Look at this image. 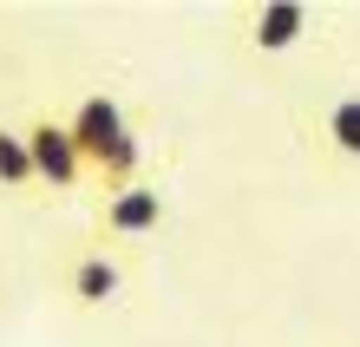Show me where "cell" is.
<instances>
[{
    "mask_svg": "<svg viewBox=\"0 0 360 347\" xmlns=\"http://www.w3.org/2000/svg\"><path fill=\"white\" fill-rule=\"evenodd\" d=\"M158 223H164V197L151 184H118L105 197V229L112 236H151Z\"/></svg>",
    "mask_w": 360,
    "mask_h": 347,
    "instance_id": "3957f363",
    "label": "cell"
},
{
    "mask_svg": "<svg viewBox=\"0 0 360 347\" xmlns=\"http://www.w3.org/2000/svg\"><path fill=\"white\" fill-rule=\"evenodd\" d=\"M138 164H144V144H138V132H124L112 151H105V158H98V170H105V184H138Z\"/></svg>",
    "mask_w": 360,
    "mask_h": 347,
    "instance_id": "52a82bcc",
    "label": "cell"
},
{
    "mask_svg": "<svg viewBox=\"0 0 360 347\" xmlns=\"http://www.w3.org/2000/svg\"><path fill=\"white\" fill-rule=\"evenodd\" d=\"M20 138H27V158H33V184L72 190L79 177H86V164H79V151H72V138H66V125L39 118L33 132H20Z\"/></svg>",
    "mask_w": 360,
    "mask_h": 347,
    "instance_id": "7a4b0ae2",
    "label": "cell"
},
{
    "mask_svg": "<svg viewBox=\"0 0 360 347\" xmlns=\"http://www.w3.org/2000/svg\"><path fill=\"white\" fill-rule=\"evenodd\" d=\"M302 33H308V7H302V0H269V7L249 13V39H256V53H288Z\"/></svg>",
    "mask_w": 360,
    "mask_h": 347,
    "instance_id": "277c9868",
    "label": "cell"
},
{
    "mask_svg": "<svg viewBox=\"0 0 360 347\" xmlns=\"http://www.w3.org/2000/svg\"><path fill=\"white\" fill-rule=\"evenodd\" d=\"M124 132H131V125H124V105L105 99V92H86V99L72 105V118H66V138L79 151V164H98Z\"/></svg>",
    "mask_w": 360,
    "mask_h": 347,
    "instance_id": "6da1fadb",
    "label": "cell"
},
{
    "mask_svg": "<svg viewBox=\"0 0 360 347\" xmlns=\"http://www.w3.org/2000/svg\"><path fill=\"white\" fill-rule=\"evenodd\" d=\"M33 184V158H27V138L0 125V190H27Z\"/></svg>",
    "mask_w": 360,
    "mask_h": 347,
    "instance_id": "8992f818",
    "label": "cell"
},
{
    "mask_svg": "<svg viewBox=\"0 0 360 347\" xmlns=\"http://www.w3.org/2000/svg\"><path fill=\"white\" fill-rule=\"evenodd\" d=\"M118 289H124V275H118L112 255H79V263H72V295L86 301V308H105Z\"/></svg>",
    "mask_w": 360,
    "mask_h": 347,
    "instance_id": "5b68a950",
    "label": "cell"
},
{
    "mask_svg": "<svg viewBox=\"0 0 360 347\" xmlns=\"http://www.w3.org/2000/svg\"><path fill=\"white\" fill-rule=\"evenodd\" d=\"M328 144L341 151V158H360V99H341L328 112Z\"/></svg>",
    "mask_w": 360,
    "mask_h": 347,
    "instance_id": "ba28073f",
    "label": "cell"
}]
</instances>
